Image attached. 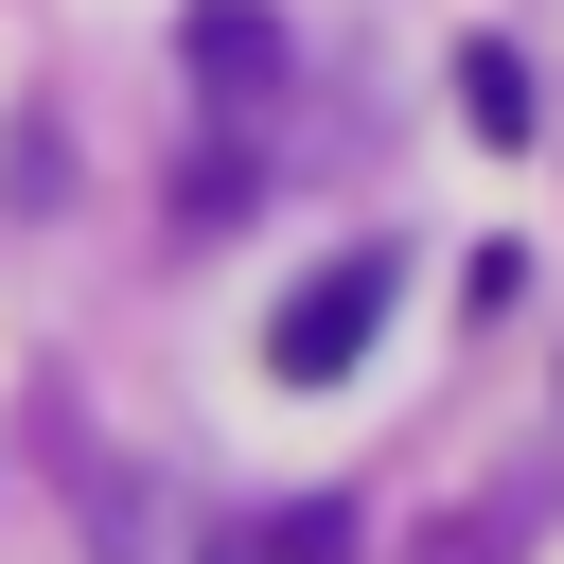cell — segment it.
I'll return each mask as SVG.
<instances>
[{
	"label": "cell",
	"instance_id": "6da1fadb",
	"mask_svg": "<svg viewBox=\"0 0 564 564\" xmlns=\"http://www.w3.org/2000/svg\"><path fill=\"white\" fill-rule=\"evenodd\" d=\"M370 335H388V264L352 247V264H317V282L264 317V370H282V388H335V370H370Z\"/></svg>",
	"mask_w": 564,
	"mask_h": 564
},
{
	"label": "cell",
	"instance_id": "7a4b0ae2",
	"mask_svg": "<svg viewBox=\"0 0 564 564\" xmlns=\"http://www.w3.org/2000/svg\"><path fill=\"white\" fill-rule=\"evenodd\" d=\"M212 564H352V494H282V511H247Z\"/></svg>",
	"mask_w": 564,
	"mask_h": 564
},
{
	"label": "cell",
	"instance_id": "3957f363",
	"mask_svg": "<svg viewBox=\"0 0 564 564\" xmlns=\"http://www.w3.org/2000/svg\"><path fill=\"white\" fill-rule=\"evenodd\" d=\"M176 53H194L212 88H264V70H282V18H264V0H194V18H176Z\"/></svg>",
	"mask_w": 564,
	"mask_h": 564
},
{
	"label": "cell",
	"instance_id": "277c9868",
	"mask_svg": "<svg viewBox=\"0 0 564 564\" xmlns=\"http://www.w3.org/2000/svg\"><path fill=\"white\" fill-rule=\"evenodd\" d=\"M458 123H476V141H529V123H546L529 53H494V35H476V53H458Z\"/></svg>",
	"mask_w": 564,
	"mask_h": 564
}]
</instances>
